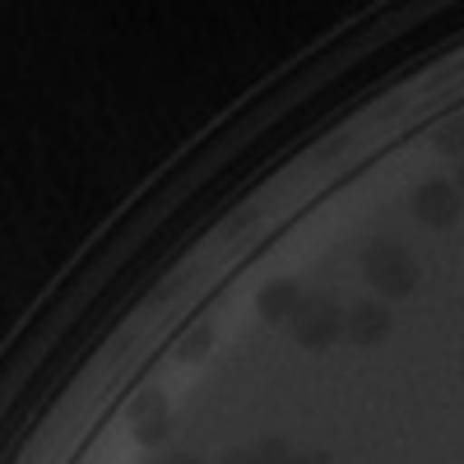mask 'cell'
I'll list each match as a JSON object with an SVG mask.
<instances>
[{"label": "cell", "mask_w": 464, "mask_h": 464, "mask_svg": "<svg viewBox=\"0 0 464 464\" xmlns=\"http://www.w3.org/2000/svg\"><path fill=\"white\" fill-rule=\"evenodd\" d=\"M163 464H205V459H196V455H186V450H177V455H168Z\"/></svg>", "instance_id": "obj_13"}, {"label": "cell", "mask_w": 464, "mask_h": 464, "mask_svg": "<svg viewBox=\"0 0 464 464\" xmlns=\"http://www.w3.org/2000/svg\"><path fill=\"white\" fill-rule=\"evenodd\" d=\"M297 302H302V288H297L293 279H269V284L256 293V312H260V321L279 325V321H293Z\"/></svg>", "instance_id": "obj_6"}, {"label": "cell", "mask_w": 464, "mask_h": 464, "mask_svg": "<svg viewBox=\"0 0 464 464\" xmlns=\"http://www.w3.org/2000/svg\"><path fill=\"white\" fill-rule=\"evenodd\" d=\"M209 343H214L209 325H196V330H186V334H181L177 358H181V362H196V358H205V353H209Z\"/></svg>", "instance_id": "obj_7"}, {"label": "cell", "mask_w": 464, "mask_h": 464, "mask_svg": "<svg viewBox=\"0 0 464 464\" xmlns=\"http://www.w3.org/2000/svg\"><path fill=\"white\" fill-rule=\"evenodd\" d=\"M437 149L450 153V159H464V116H450V121L437 130Z\"/></svg>", "instance_id": "obj_8"}, {"label": "cell", "mask_w": 464, "mask_h": 464, "mask_svg": "<svg viewBox=\"0 0 464 464\" xmlns=\"http://www.w3.org/2000/svg\"><path fill=\"white\" fill-rule=\"evenodd\" d=\"M455 190L464 196V159H459V168H455Z\"/></svg>", "instance_id": "obj_14"}, {"label": "cell", "mask_w": 464, "mask_h": 464, "mask_svg": "<svg viewBox=\"0 0 464 464\" xmlns=\"http://www.w3.org/2000/svg\"><path fill=\"white\" fill-rule=\"evenodd\" d=\"M256 455H260V464H288V441L284 437H265V441H256Z\"/></svg>", "instance_id": "obj_9"}, {"label": "cell", "mask_w": 464, "mask_h": 464, "mask_svg": "<svg viewBox=\"0 0 464 464\" xmlns=\"http://www.w3.org/2000/svg\"><path fill=\"white\" fill-rule=\"evenodd\" d=\"M362 279L381 293V297H409L418 288V260L409 256V246L376 237L362 251Z\"/></svg>", "instance_id": "obj_1"}, {"label": "cell", "mask_w": 464, "mask_h": 464, "mask_svg": "<svg viewBox=\"0 0 464 464\" xmlns=\"http://www.w3.org/2000/svg\"><path fill=\"white\" fill-rule=\"evenodd\" d=\"M459 190H455V181H422L418 190H413V214H418V223H428V227H450L455 218H459Z\"/></svg>", "instance_id": "obj_4"}, {"label": "cell", "mask_w": 464, "mask_h": 464, "mask_svg": "<svg viewBox=\"0 0 464 464\" xmlns=\"http://www.w3.org/2000/svg\"><path fill=\"white\" fill-rule=\"evenodd\" d=\"M391 306L385 302H353V312H343V339L358 348H376L391 339Z\"/></svg>", "instance_id": "obj_3"}, {"label": "cell", "mask_w": 464, "mask_h": 464, "mask_svg": "<svg viewBox=\"0 0 464 464\" xmlns=\"http://www.w3.org/2000/svg\"><path fill=\"white\" fill-rule=\"evenodd\" d=\"M218 464H260V455H256V446L251 450H227Z\"/></svg>", "instance_id": "obj_10"}, {"label": "cell", "mask_w": 464, "mask_h": 464, "mask_svg": "<svg viewBox=\"0 0 464 464\" xmlns=\"http://www.w3.org/2000/svg\"><path fill=\"white\" fill-rule=\"evenodd\" d=\"M251 223H256V209H246V214H232L223 232H227V237H232V232H242V227H251Z\"/></svg>", "instance_id": "obj_11"}, {"label": "cell", "mask_w": 464, "mask_h": 464, "mask_svg": "<svg viewBox=\"0 0 464 464\" xmlns=\"http://www.w3.org/2000/svg\"><path fill=\"white\" fill-rule=\"evenodd\" d=\"M130 422H135V441H144V446H159V441L172 432L168 404H163V395H153V391L130 404Z\"/></svg>", "instance_id": "obj_5"}, {"label": "cell", "mask_w": 464, "mask_h": 464, "mask_svg": "<svg viewBox=\"0 0 464 464\" xmlns=\"http://www.w3.org/2000/svg\"><path fill=\"white\" fill-rule=\"evenodd\" d=\"M293 339L302 348H312V353H325V348L343 334V312H339V302L325 297V293H302L297 302V312H293Z\"/></svg>", "instance_id": "obj_2"}, {"label": "cell", "mask_w": 464, "mask_h": 464, "mask_svg": "<svg viewBox=\"0 0 464 464\" xmlns=\"http://www.w3.org/2000/svg\"><path fill=\"white\" fill-rule=\"evenodd\" d=\"M459 372H464V362H459Z\"/></svg>", "instance_id": "obj_15"}, {"label": "cell", "mask_w": 464, "mask_h": 464, "mask_svg": "<svg viewBox=\"0 0 464 464\" xmlns=\"http://www.w3.org/2000/svg\"><path fill=\"white\" fill-rule=\"evenodd\" d=\"M288 464H330V455H288Z\"/></svg>", "instance_id": "obj_12"}]
</instances>
